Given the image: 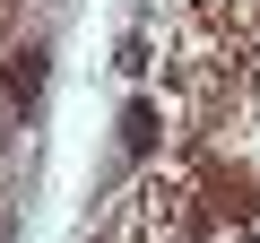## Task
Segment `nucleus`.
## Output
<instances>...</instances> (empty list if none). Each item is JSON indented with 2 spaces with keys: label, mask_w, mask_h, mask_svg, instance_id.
Here are the masks:
<instances>
[{
  "label": "nucleus",
  "mask_w": 260,
  "mask_h": 243,
  "mask_svg": "<svg viewBox=\"0 0 260 243\" xmlns=\"http://www.w3.org/2000/svg\"><path fill=\"white\" fill-rule=\"evenodd\" d=\"M121 157H156V104L148 96L121 104Z\"/></svg>",
  "instance_id": "f03ea898"
},
{
  "label": "nucleus",
  "mask_w": 260,
  "mask_h": 243,
  "mask_svg": "<svg viewBox=\"0 0 260 243\" xmlns=\"http://www.w3.org/2000/svg\"><path fill=\"white\" fill-rule=\"evenodd\" d=\"M44 70H52V52H44V44H18V52H9V70H0V87H9V104H18V122L44 104Z\"/></svg>",
  "instance_id": "f257e3e1"
}]
</instances>
